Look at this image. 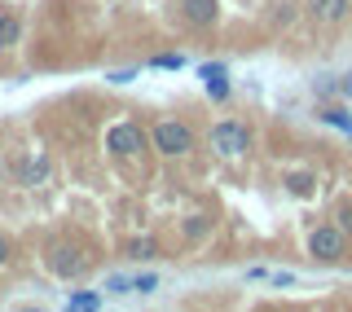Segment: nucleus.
Instances as JSON below:
<instances>
[{"label":"nucleus","instance_id":"nucleus-4","mask_svg":"<svg viewBox=\"0 0 352 312\" xmlns=\"http://www.w3.org/2000/svg\"><path fill=\"white\" fill-rule=\"evenodd\" d=\"M308 251L317 255V260H339V251H344V233L339 229H317L313 238H308Z\"/></svg>","mask_w":352,"mask_h":312},{"label":"nucleus","instance_id":"nucleus-16","mask_svg":"<svg viewBox=\"0 0 352 312\" xmlns=\"http://www.w3.org/2000/svg\"><path fill=\"white\" fill-rule=\"evenodd\" d=\"M339 220H344V225L352 229V207H344V211H339Z\"/></svg>","mask_w":352,"mask_h":312},{"label":"nucleus","instance_id":"nucleus-6","mask_svg":"<svg viewBox=\"0 0 352 312\" xmlns=\"http://www.w3.org/2000/svg\"><path fill=\"white\" fill-rule=\"evenodd\" d=\"M308 14H313L317 22H339L348 14V0H304Z\"/></svg>","mask_w":352,"mask_h":312},{"label":"nucleus","instance_id":"nucleus-5","mask_svg":"<svg viewBox=\"0 0 352 312\" xmlns=\"http://www.w3.org/2000/svg\"><path fill=\"white\" fill-rule=\"evenodd\" d=\"M49 269L58 273V277H75V273H84V255L75 251V247H53Z\"/></svg>","mask_w":352,"mask_h":312},{"label":"nucleus","instance_id":"nucleus-14","mask_svg":"<svg viewBox=\"0 0 352 312\" xmlns=\"http://www.w3.org/2000/svg\"><path fill=\"white\" fill-rule=\"evenodd\" d=\"M128 255H137V260H146V255H154V242H146V238L128 242Z\"/></svg>","mask_w":352,"mask_h":312},{"label":"nucleus","instance_id":"nucleus-7","mask_svg":"<svg viewBox=\"0 0 352 312\" xmlns=\"http://www.w3.org/2000/svg\"><path fill=\"white\" fill-rule=\"evenodd\" d=\"M22 181H27V185H44V181H49V159H44V154L27 159V167H22Z\"/></svg>","mask_w":352,"mask_h":312},{"label":"nucleus","instance_id":"nucleus-18","mask_svg":"<svg viewBox=\"0 0 352 312\" xmlns=\"http://www.w3.org/2000/svg\"><path fill=\"white\" fill-rule=\"evenodd\" d=\"M344 88H348V93H352V75H348V80H344Z\"/></svg>","mask_w":352,"mask_h":312},{"label":"nucleus","instance_id":"nucleus-12","mask_svg":"<svg viewBox=\"0 0 352 312\" xmlns=\"http://www.w3.org/2000/svg\"><path fill=\"white\" fill-rule=\"evenodd\" d=\"M322 119H326V124H339L344 132H352V119L344 115V110H322Z\"/></svg>","mask_w":352,"mask_h":312},{"label":"nucleus","instance_id":"nucleus-15","mask_svg":"<svg viewBox=\"0 0 352 312\" xmlns=\"http://www.w3.org/2000/svg\"><path fill=\"white\" fill-rule=\"evenodd\" d=\"M102 295H71V308H97Z\"/></svg>","mask_w":352,"mask_h":312},{"label":"nucleus","instance_id":"nucleus-11","mask_svg":"<svg viewBox=\"0 0 352 312\" xmlns=\"http://www.w3.org/2000/svg\"><path fill=\"white\" fill-rule=\"evenodd\" d=\"M154 286H159V277H154V273H141V277H132V291H137V295H150Z\"/></svg>","mask_w":352,"mask_h":312},{"label":"nucleus","instance_id":"nucleus-17","mask_svg":"<svg viewBox=\"0 0 352 312\" xmlns=\"http://www.w3.org/2000/svg\"><path fill=\"white\" fill-rule=\"evenodd\" d=\"M5 260H9V242L0 238V264H5Z\"/></svg>","mask_w":352,"mask_h":312},{"label":"nucleus","instance_id":"nucleus-1","mask_svg":"<svg viewBox=\"0 0 352 312\" xmlns=\"http://www.w3.org/2000/svg\"><path fill=\"white\" fill-rule=\"evenodd\" d=\"M154 146L163 154H190L194 150V132L185 124H159L154 128Z\"/></svg>","mask_w":352,"mask_h":312},{"label":"nucleus","instance_id":"nucleus-13","mask_svg":"<svg viewBox=\"0 0 352 312\" xmlns=\"http://www.w3.org/2000/svg\"><path fill=\"white\" fill-rule=\"evenodd\" d=\"M286 185H291V194H308V189H313V176H308V172L300 176V172H295V176H291Z\"/></svg>","mask_w":352,"mask_h":312},{"label":"nucleus","instance_id":"nucleus-8","mask_svg":"<svg viewBox=\"0 0 352 312\" xmlns=\"http://www.w3.org/2000/svg\"><path fill=\"white\" fill-rule=\"evenodd\" d=\"M185 18L190 22H212V0H185Z\"/></svg>","mask_w":352,"mask_h":312},{"label":"nucleus","instance_id":"nucleus-10","mask_svg":"<svg viewBox=\"0 0 352 312\" xmlns=\"http://www.w3.org/2000/svg\"><path fill=\"white\" fill-rule=\"evenodd\" d=\"M106 291H110V295H128V291H132V277H124V273L106 277Z\"/></svg>","mask_w":352,"mask_h":312},{"label":"nucleus","instance_id":"nucleus-2","mask_svg":"<svg viewBox=\"0 0 352 312\" xmlns=\"http://www.w3.org/2000/svg\"><path fill=\"white\" fill-rule=\"evenodd\" d=\"M212 146H216V154L234 159V154L247 150V128H242V124H216L212 128Z\"/></svg>","mask_w":352,"mask_h":312},{"label":"nucleus","instance_id":"nucleus-9","mask_svg":"<svg viewBox=\"0 0 352 312\" xmlns=\"http://www.w3.org/2000/svg\"><path fill=\"white\" fill-rule=\"evenodd\" d=\"M14 40H18V18H0V49H9Z\"/></svg>","mask_w":352,"mask_h":312},{"label":"nucleus","instance_id":"nucleus-3","mask_svg":"<svg viewBox=\"0 0 352 312\" xmlns=\"http://www.w3.org/2000/svg\"><path fill=\"white\" fill-rule=\"evenodd\" d=\"M106 146L115 150V154H141V150H146V137H141V128H132V124H119V128H110Z\"/></svg>","mask_w":352,"mask_h":312}]
</instances>
